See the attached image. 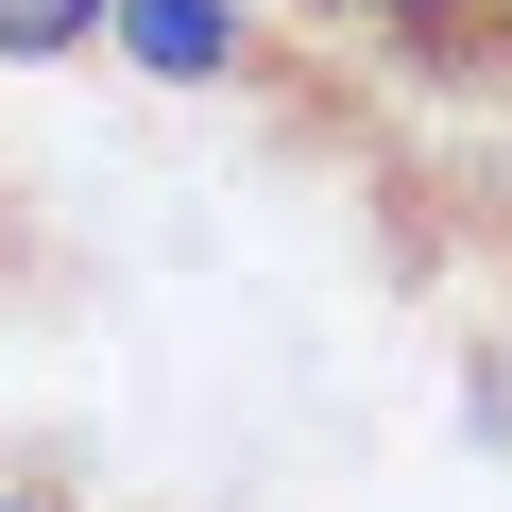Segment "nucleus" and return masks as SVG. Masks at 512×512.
<instances>
[{
  "label": "nucleus",
  "mask_w": 512,
  "mask_h": 512,
  "mask_svg": "<svg viewBox=\"0 0 512 512\" xmlns=\"http://www.w3.org/2000/svg\"><path fill=\"white\" fill-rule=\"evenodd\" d=\"M0 512H69V495H35V478H0Z\"/></svg>",
  "instance_id": "20e7f679"
},
{
  "label": "nucleus",
  "mask_w": 512,
  "mask_h": 512,
  "mask_svg": "<svg viewBox=\"0 0 512 512\" xmlns=\"http://www.w3.org/2000/svg\"><path fill=\"white\" fill-rule=\"evenodd\" d=\"M495 18H512V0H495Z\"/></svg>",
  "instance_id": "39448f33"
},
{
  "label": "nucleus",
  "mask_w": 512,
  "mask_h": 512,
  "mask_svg": "<svg viewBox=\"0 0 512 512\" xmlns=\"http://www.w3.org/2000/svg\"><path fill=\"white\" fill-rule=\"evenodd\" d=\"M359 18H393V35H444V18H461V0H359Z\"/></svg>",
  "instance_id": "7ed1b4c3"
},
{
  "label": "nucleus",
  "mask_w": 512,
  "mask_h": 512,
  "mask_svg": "<svg viewBox=\"0 0 512 512\" xmlns=\"http://www.w3.org/2000/svg\"><path fill=\"white\" fill-rule=\"evenodd\" d=\"M103 35V0H0V52H18V69H69Z\"/></svg>",
  "instance_id": "f03ea898"
},
{
  "label": "nucleus",
  "mask_w": 512,
  "mask_h": 512,
  "mask_svg": "<svg viewBox=\"0 0 512 512\" xmlns=\"http://www.w3.org/2000/svg\"><path fill=\"white\" fill-rule=\"evenodd\" d=\"M103 52L154 86H222L239 69V0H103Z\"/></svg>",
  "instance_id": "f257e3e1"
}]
</instances>
